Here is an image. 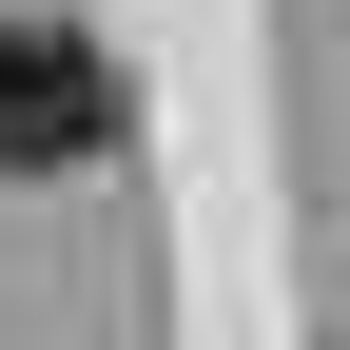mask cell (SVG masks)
Instances as JSON below:
<instances>
[{"instance_id":"6da1fadb","label":"cell","mask_w":350,"mask_h":350,"mask_svg":"<svg viewBox=\"0 0 350 350\" xmlns=\"http://www.w3.org/2000/svg\"><path fill=\"white\" fill-rule=\"evenodd\" d=\"M117 156V59L78 20H0V175H78Z\"/></svg>"}]
</instances>
